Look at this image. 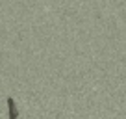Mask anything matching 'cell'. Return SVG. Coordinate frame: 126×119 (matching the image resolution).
Listing matches in <instances>:
<instances>
[{"mask_svg":"<svg viewBox=\"0 0 126 119\" xmlns=\"http://www.w3.org/2000/svg\"><path fill=\"white\" fill-rule=\"evenodd\" d=\"M8 117L9 119H19V115H20V110H19V106H17V102H15V99L13 97H8Z\"/></svg>","mask_w":126,"mask_h":119,"instance_id":"cell-1","label":"cell"}]
</instances>
